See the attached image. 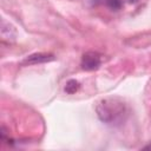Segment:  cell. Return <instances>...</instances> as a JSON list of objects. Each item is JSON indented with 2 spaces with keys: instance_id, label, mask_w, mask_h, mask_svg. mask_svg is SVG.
I'll return each instance as SVG.
<instances>
[{
  "instance_id": "cell-4",
  "label": "cell",
  "mask_w": 151,
  "mask_h": 151,
  "mask_svg": "<svg viewBox=\"0 0 151 151\" xmlns=\"http://www.w3.org/2000/svg\"><path fill=\"white\" fill-rule=\"evenodd\" d=\"M0 33H1V38H2L4 40H7V41H9V42H12V41L15 40V37H17L15 28H14L9 22H6L4 19L1 20Z\"/></svg>"
},
{
  "instance_id": "cell-1",
  "label": "cell",
  "mask_w": 151,
  "mask_h": 151,
  "mask_svg": "<svg viewBox=\"0 0 151 151\" xmlns=\"http://www.w3.org/2000/svg\"><path fill=\"white\" fill-rule=\"evenodd\" d=\"M97 114L99 119L106 124H116L124 120L126 106L123 100L117 97L105 98L97 105Z\"/></svg>"
},
{
  "instance_id": "cell-3",
  "label": "cell",
  "mask_w": 151,
  "mask_h": 151,
  "mask_svg": "<svg viewBox=\"0 0 151 151\" xmlns=\"http://www.w3.org/2000/svg\"><path fill=\"white\" fill-rule=\"evenodd\" d=\"M54 59V55L51 53H33L28 55L24 60V65H35V64H42V63H48Z\"/></svg>"
},
{
  "instance_id": "cell-6",
  "label": "cell",
  "mask_w": 151,
  "mask_h": 151,
  "mask_svg": "<svg viewBox=\"0 0 151 151\" xmlns=\"http://www.w3.org/2000/svg\"><path fill=\"white\" fill-rule=\"evenodd\" d=\"M106 5H107V7H110L111 9L117 11V9L122 8L123 2H122V0H106Z\"/></svg>"
},
{
  "instance_id": "cell-5",
  "label": "cell",
  "mask_w": 151,
  "mask_h": 151,
  "mask_svg": "<svg viewBox=\"0 0 151 151\" xmlns=\"http://www.w3.org/2000/svg\"><path fill=\"white\" fill-rule=\"evenodd\" d=\"M79 87H80L79 81H77L76 79H70L65 85V92L68 94H73L79 90Z\"/></svg>"
},
{
  "instance_id": "cell-2",
  "label": "cell",
  "mask_w": 151,
  "mask_h": 151,
  "mask_svg": "<svg viewBox=\"0 0 151 151\" xmlns=\"http://www.w3.org/2000/svg\"><path fill=\"white\" fill-rule=\"evenodd\" d=\"M100 57L96 52H86L81 58V68L85 71H94L100 66Z\"/></svg>"
}]
</instances>
